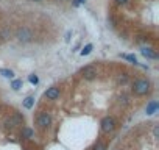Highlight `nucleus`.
Listing matches in <instances>:
<instances>
[{"instance_id": "f257e3e1", "label": "nucleus", "mask_w": 159, "mask_h": 150, "mask_svg": "<svg viewBox=\"0 0 159 150\" xmlns=\"http://www.w3.org/2000/svg\"><path fill=\"white\" fill-rule=\"evenodd\" d=\"M133 94L136 96H145L148 91H150V82L145 80V78H139L133 83V88H131Z\"/></svg>"}, {"instance_id": "f03ea898", "label": "nucleus", "mask_w": 159, "mask_h": 150, "mask_svg": "<svg viewBox=\"0 0 159 150\" xmlns=\"http://www.w3.org/2000/svg\"><path fill=\"white\" fill-rule=\"evenodd\" d=\"M100 127H102V131L103 133H111V131L116 130V119L111 117V116H106V117L102 119Z\"/></svg>"}, {"instance_id": "7ed1b4c3", "label": "nucleus", "mask_w": 159, "mask_h": 150, "mask_svg": "<svg viewBox=\"0 0 159 150\" xmlns=\"http://www.w3.org/2000/svg\"><path fill=\"white\" fill-rule=\"evenodd\" d=\"M36 124L39 125V128H48L52 125V114L47 113V111H42L38 119H36Z\"/></svg>"}, {"instance_id": "20e7f679", "label": "nucleus", "mask_w": 159, "mask_h": 150, "mask_svg": "<svg viewBox=\"0 0 159 150\" xmlns=\"http://www.w3.org/2000/svg\"><path fill=\"white\" fill-rule=\"evenodd\" d=\"M24 124V117L20 116V114H13L11 117H8L7 120H5V127L7 128H10V130H13V128H16V127H19V125H22Z\"/></svg>"}, {"instance_id": "39448f33", "label": "nucleus", "mask_w": 159, "mask_h": 150, "mask_svg": "<svg viewBox=\"0 0 159 150\" xmlns=\"http://www.w3.org/2000/svg\"><path fill=\"white\" fill-rule=\"evenodd\" d=\"M81 73H83V78H84V80H94V78L97 77V69H95L94 66H86V67L81 70Z\"/></svg>"}, {"instance_id": "423d86ee", "label": "nucleus", "mask_w": 159, "mask_h": 150, "mask_svg": "<svg viewBox=\"0 0 159 150\" xmlns=\"http://www.w3.org/2000/svg\"><path fill=\"white\" fill-rule=\"evenodd\" d=\"M31 38H33V33L28 28H22L17 31V39L22 42H28V41H31Z\"/></svg>"}, {"instance_id": "0eeeda50", "label": "nucleus", "mask_w": 159, "mask_h": 150, "mask_svg": "<svg viewBox=\"0 0 159 150\" xmlns=\"http://www.w3.org/2000/svg\"><path fill=\"white\" fill-rule=\"evenodd\" d=\"M45 97H47L48 100H56V99L59 97V88H56V86L48 88V89L45 91Z\"/></svg>"}, {"instance_id": "6e6552de", "label": "nucleus", "mask_w": 159, "mask_h": 150, "mask_svg": "<svg viewBox=\"0 0 159 150\" xmlns=\"http://www.w3.org/2000/svg\"><path fill=\"white\" fill-rule=\"evenodd\" d=\"M142 55H143L145 58H151V59H156V58H157V55L153 52V49H147V47L142 49Z\"/></svg>"}, {"instance_id": "1a4fd4ad", "label": "nucleus", "mask_w": 159, "mask_h": 150, "mask_svg": "<svg viewBox=\"0 0 159 150\" xmlns=\"http://www.w3.org/2000/svg\"><path fill=\"white\" fill-rule=\"evenodd\" d=\"M33 105H34V99H33L31 96L25 97V100H24V106H25L27 110H31V108H33Z\"/></svg>"}, {"instance_id": "9d476101", "label": "nucleus", "mask_w": 159, "mask_h": 150, "mask_svg": "<svg viewBox=\"0 0 159 150\" xmlns=\"http://www.w3.org/2000/svg\"><path fill=\"white\" fill-rule=\"evenodd\" d=\"M0 75H3L5 78H13L14 77V72L11 69H0Z\"/></svg>"}, {"instance_id": "9b49d317", "label": "nucleus", "mask_w": 159, "mask_h": 150, "mask_svg": "<svg viewBox=\"0 0 159 150\" xmlns=\"http://www.w3.org/2000/svg\"><path fill=\"white\" fill-rule=\"evenodd\" d=\"M156 110H157V102H151V103L147 106V114H153Z\"/></svg>"}, {"instance_id": "f8f14e48", "label": "nucleus", "mask_w": 159, "mask_h": 150, "mask_svg": "<svg viewBox=\"0 0 159 150\" xmlns=\"http://www.w3.org/2000/svg\"><path fill=\"white\" fill-rule=\"evenodd\" d=\"M11 88H13L14 91H19V89L22 88V80H14V82L11 83Z\"/></svg>"}, {"instance_id": "ddd939ff", "label": "nucleus", "mask_w": 159, "mask_h": 150, "mask_svg": "<svg viewBox=\"0 0 159 150\" xmlns=\"http://www.w3.org/2000/svg\"><path fill=\"white\" fill-rule=\"evenodd\" d=\"M92 52V44H88L83 50H81V56H86V55H89Z\"/></svg>"}, {"instance_id": "4468645a", "label": "nucleus", "mask_w": 159, "mask_h": 150, "mask_svg": "<svg viewBox=\"0 0 159 150\" xmlns=\"http://www.w3.org/2000/svg\"><path fill=\"white\" fill-rule=\"evenodd\" d=\"M122 58H125V59L131 61L133 64H139V63H137V58H136L134 55H122Z\"/></svg>"}, {"instance_id": "2eb2a0df", "label": "nucleus", "mask_w": 159, "mask_h": 150, "mask_svg": "<svg viewBox=\"0 0 159 150\" xmlns=\"http://www.w3.org/2000/svg\"><path fill=\"white\" fill-rule=\"evenodd\" d=\"M28 82L31 83V85H38L39 83V78H38V75H30V77H28Z\"/></svg>"}, {"instance_id": "dca6fc26", "label": "nucleus", "mask_w": 159, "mask_h": 150, "mask_svg": "<svg viewBox=\"0 0 159 150\" xmlns=\"http://www.w3.org/2000/svg\"><path fill=\"white\" fill-rule=\"evenodd\" d=\"M24 136H25L27 139L33 138V130H30V128H24Z\"/></svg>"}, {"instance_id": "f3484780", "label": "nucleus", "mask_w": 159, "mask_h": 150, "mask_svg": "<svg viewBox=\"0 0 159 150\" xmlns=\"http://www.w3.org/2000/svg\"><path fill=\"white\" fill-rule=\"evenodd\" d=\"M92 150H106V145H105L103 142H97V144L94 145Z\"/></svg>"}, {"instance_id": "a211bd4d", "label": "nucleus", "mask_w": 159, "mask_h": 150, "mask_svg": "<svg viewBox=\"0 0 159 150\" xmlns=\"http://www.w3.org/2000/svg\"><path fill=\"white\" fill-rule=\"evenodd\" d=\"M126 2H128V0H116V3H117V5H125Z\"/></svg>"}, {"instance_id": "6ab92c4d", "label": "nucleus", "mask_w": 159, "mask_h": 150, "mask_svg": "<svg viewBox=\"0 0 159 150\" xmlns=\"http://www.w3.org/2000/svg\"><path fill=\"white\" fill-rule=\"evenodd\" d=\"M83 2H84V0H76V2H75V5H76V7H78V5H80V3H83Z\"/></svg>"}, {"instance_id": "aec40b11", "label": "nucleus", "mask_w": 159, "mask_h": 150, "mask_svg": "<svg viewBox=\"0 0 159 150\" xmlns=\"http://www.w3.org/2000/svg\"><path fill=\"white\" fill-rule=\"evenodd\" d=\"M33 2H39V0H33Z\"/></svg>"}, {"instance_id": "412c9836", "label": "nucleus", "mask_w": 159, "mask_h": 150, "mask_svg": "<svg viewBox=\"0 0 159 150\" xmlns=\"http://www.w3.org/2000/svg\"><path fill=\"white\" fill-rule=\"evenodd\" d=\"M116 150H122V148H116Z\"/></svg>"}]
</instances>
